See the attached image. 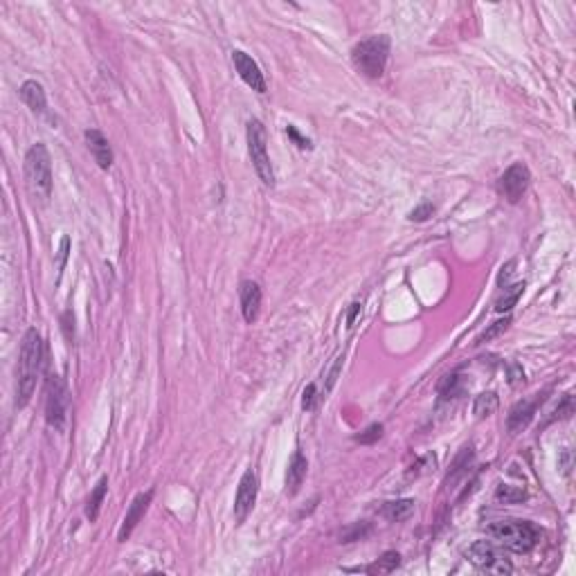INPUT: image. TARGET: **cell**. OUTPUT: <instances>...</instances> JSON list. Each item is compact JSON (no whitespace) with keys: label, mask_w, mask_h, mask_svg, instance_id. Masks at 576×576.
<instances>
[{"label":"cell","mask_w":576,"mask_h":576,"mask_svg":"<svg viewBox=\"0 0 576 576\" xmlns=\"http://www.w3.org/2000/svg\"><path fill=\"white\" fill-rule=\"evenodd\" d=\"M383 437V426L381 424H372L365 432H360V435L356 437L358 444H365V446H369V444H376Z\"/></svg>","instance_id":"d4e9b609"},{"label":"cell","mask_w":576,"mask_h":576,"mask_svg":"<svg viewBox=\"0 0 576 576\" xmlns=\"http://www.w3.org/2000/svg\"><path fill=\"white\" fill-rule=\"evenodd\" d=\"M239 300H241V313L248 325H252L259 318L261 311V288L257 282H241L239 286Z\"/></svg>","instance_id":"4fadbf2b"},{"label":"cell","mask_w":576,"mask_h":576,"mask_svg":"<svg viewBox=\"0 0 576 576\" xmlns=\"http://www.w3.org/2000/svg\"><path fill=\"white\" fill-rule=\"evenodd\" d=\"M466 558L478 568L480 572H486V574H497V576H504V574H511L513 572V565L504 556V551L495 545L491 540H478L473 542L466 551Z\"/></svg>","instance_id":"8992f818"},{"label":"cell","mask_w":576,"mask_h":576,"mask_svg":"<svg viewBox=\"0 0 576 576\" xmlns=\"http://www.w3.org/2000/svg\"><path fill=\"white\" fill-rule=\"evenodd\" d=\"M495 500H500L504 504H516V502H523L527 500V491L523 489V486H497V491H495Z\"/></svg>","instance_id":"7402d4cb"},{"label":"cell","mask_w":576,"mask_h":576,"mask_svg":"<svg viewBox=\"0 0 576 576\" xmlns=\"http://www.w3.org/2000/svg\"><path fill=\"white\" fill-rule=\"evenodd\" d=\"M542 401H545V392H542V394H534L531 398H523V401H518L511 410H509V419H506L509 432H511V435L523 432L531 424V419H534L536 410L542 405Z\"/></svg>","instance_id":"30bf717a"},{"label":"cell","mask_w":576,"mask_h":576,"mask_svg":"<svg viewBox=\"0 0 576 576\" xmlns=\"http://www.w3.org/2000/svg\"><path fill=\"white\" fill-rule=\"evenodd\" d=\"M20 99L30 106L32 113L37 115H46L48 113V99H46V91H43V86L34 79L25 81L20 86Z\"/></svg>","instance_id":"9a60e30c"},{"label":"cell","mask_w":576,"mask_h":576,"mask_svg":"<svg viewBox=\"0 0 576 576\" xmlns=\"http://www.w3.org/2000/svg\"><path fill=\"white\" fill-rule=\"evenodd\" d=\"M360 313V302L356 304H351V311H349V318H347V327H353V322H356V315Z\"/></svg>","instance_id":"1f68e13d"},{"label":"cell","mask_w":576,"mask_h":576,"mask_svg":"<svg viewBox=\"0 0 576 576\" xmlns=\"http://www.w3.org/2000/svg\"><path fill=\"white\" fill-rule=\"evenodd\" d=\"M106 491H108V478H102V480L97 482L95 491H93L91 497H88V504H86V518L91 520V523H95V520L99 518V511H102V502H104V497H106Z\"/></svg>","instance_id":"ac0fdd59"},{"label":"cell","mask_w":576,"mask_h":576,"mask_svg":"<svg viewBox=\"0 0 576 576\" xmlns=\"http://www.w3.org/2000/svg\"><path fill=\"white\" fill-rule=\"evenodd\" d=\"M257 493H259V480H257V473L252 469H248L243 473V478L239 482V489H237V497H235V518L239 523L248 518V513L254 509V502H257Z\"/></svg>","instance_id":"9c48e42d"},{"label":"cell","mask_w":576,"mask_h":576,"mask_svg":"<svg viewBox=\"0 0 576 576\" xmlns=\"http://www.w3.org/2000/svg\"><path fill=\"white\" fill-rule=\"evenodd\" d=\"M497 410V394L495 392H484L475 398V405H473V412L475 417H489Z\"/></svg>","instance_id":"44dd1931"},{"label":"cell","mask_w":576,"mask_h":576,"mask_svg":"<svg viewBox=\"0 0 576 576\" xmlns=\"http://www.w3.org/2000/svg\"><path fill=\"white\" fill-rule=\"evenodd\" d=\"M462 376L459 374H450L446 376L444 381L439 383V396L441 401H450V398H457L462 394Z\"/></svg>","instance_id":"ffe728a7"},{"label":"cell","mask_w":576,"mask_h":576,"mask_svg":"<svg viewBox=\"0 0 576 576\" xmlns=\"http://www.w3.org/2000/svg\"><path fill=\"white\" fill-rule=\"evenodd\" d=\"M509 325H511V318H509V315H506L504 320H497V322H493V325L478 338V342H475V345H484V342H489V340H493L495 336H500L502 331L509 329Z\"/></svg>","instance_id":"603a6c76"},{"label":"cell","mask_w":576,"mask_h":576,"mask_svg":"<svg viewBox=\"0 0 576 576\" xmlns=\"http://www.w3.org/2000/svg\"><path fill=\"white\" fill-rule=\"evenodd\" d=\"M23 169L30 196L39 203H48L52 196V160L46 144H32L25 153Z\"/></svg>","instance_id":"3957f363"},{"label":"cell","mask_w":576,"mask_h":576,"mask_svg":"<svg viewBox=\"0 0 576 576\" xmlns=\"http://www.w3.org/2000/svg\"><path fill=\"white\" fill-rule=\"evenodd\" d=\"M414 513V500H394V502H385L383 506V516L392 523H403L410 516Z\"/></svg>","instance_id":"e0dca14e"},{"label":"cell","mask_w":576,"mask_h":576,"mask_svg":"<svg viewBox=\"0 0 576 576\" xmlns=\"http://www.w3.org/2000/svg\"><path fill=\"white\" fill-rule=\"evenodd\" d=\"M342 356H338L336 358V362H334V367L329 369V374H327V392L331 390V387H334V383H336V379H338V374H340V369H342Z\"/></svg>","instance_id":"f1b7e54d"},{"label":"cell","mask_w":576,"mask_h":576,"mask_svg":"<svg viewBox=\"0 0 576 576\" xmlns=\"http://www.w3.org/2000/svg\"><path fill=\"white\" fill-rule=\"evenodd\" d=\"M398 565H401V554H396V551H385L383 556L376 561L374 565H369V568H365V572H369V574H390L394 572Z\"/></svg>","instance_id":"d6986e66"},{"label":"cell","mask_w":576,"mask_h":576,"mask_svg":"<svg viewBox=\"0 0 576 576\" xmlns=\"http://www.w3.org/2000/svg\"><path fill=\"white\" fill-rule=\"evenodd\" d=\"M306 471H308L306 457L302 455V450H295L291 464H288V473H286V489L291 495L300 491V486L306 478Z\"/></svg>","instance_id":"2e32d148"},{"label":"cell","mask_w":576,"mask_h":576,"mask_svg":"<svg viewBox=\"0 0 576 576\" xmlns=\"http://www.w3.org/2000/svg\"><path fill=\"white\" fill-rule=\"evenodd\" d=\"M387 57H390V39L385 34L365 39L356 43L351 50L353 68L367 77V79H381L387 65Z\"/></svg>","instance_id":"277c9868"},{"label":"cell","mask_w":576,"mask_h":576,"mask_svg":"<svg viewBox=\"0 0 576 576\" xmlns=\"http://www.w3.org/2000/svg\"><path fill=\"white\" fill-rule=\"evenodd\" d=\"M68 385L61 376H50L48 381V396H46V421L54 430L65 428V417H68Z\"/></svg>","instance_id":"52a82bcc"},{"label":"cell","mask_w":576,"mask_h":576,"mask_svg":"<svg viewBox=\"0 0 576 576\" xmlns=\"http://www.w3.org/2000/svg\"><path fill=\"white\" fill-rule=\"evenodd\" d=\"M286 133H288V136H291V138L295 140V144H297V147H300V149H311V142H308L306 138H302L300 133H297V129H295V126H288V129H286Z\"/></svg>","instance_id":"f546056e"},{"label":"cell","mask_w":576,"mask_h":576,"mask_svg":"<svg viewBox=\"0 0 576 576\" xmlns=\"http://www.w3.org/2000/svg\"><path fill=\"white\" fill-rule=\"evenodd\" d=\"M248 153L252 160V167L257 171V176L261 178L263 185L273 187L275 185V171H273V162L268 156V136H266V129L259 119H250L248 129Z\"/></svg>","instance_id":"5b68a950"},{"label":"cell","mask_w":576,"mask_h":576,"mask_svg":"<svg viewBox=\"0 0 576 576\" xmlns=\"http://www.w3.org/2000/svg\"><path fill=\"white\" fill-rule=\"evenodd\" d=\"M46 347L37 329H27L18 351V367H16V407H25L32 394L37 390V381L41 376Z\"/></svg>","instance_id":"6da1fadb"},{"label":"cell","mask_w":576,"mask_h":576,"mask_svg":"<svg viewBox=\"0 0 576 576\" xmlns=\"http://www.w3.org/2000/svg\"><path fill=\"white\" fill-rule=\"evenodd\" d=\"M232 61H235V68H237L239 77L243 79V84L250 86L254 93H266L263 72L259 68V63L254 61L250 54L241 52V50H235V52H232Z\"/></svg>","instance_id":"8fae6325"},{"label":"cell","mask_w":576,"mask_h":576,"mask_svg":"<svg viewBox=\"0 0 576 576\" xmlns=\"http://www.w3.org/2000/svg\"><path fill=\"white\" fill-rule=\"evenodd\" d=\"M315 385H308L306 390H304V398H302V405H304V410H313V405H315Z\"/></svg>","instance_id":"4dcf8cb0"},{"label":"cell","mask_w":576,"mask_h":576,"mask_svg":"<svg viewBox=\"0 0 576 576\" xmlns=\"http://www.w3.org/2000/svg\"><path fill=\"white\" fill-rule=\"evenodd\" d=\"M529 185H531L529 167L523 162H516L497 178V192H500V196H504L509 203H518L529 190Z\"/></svg>","instance_id":"ba28073f"},{"label":"cell","mask_w":576,"mask_h":576,"mask_svg":"<svg viewBox=\"0 0 576 576\" xmlns=\"http://www.w3.org/2000/svg\"><path fill=\"white\" fill-rule=\"evenodd\" d=\"M84 138L88 142V149H91L95 162L99 164V169H110V164H113V149H110L104 133L97 129H88L84 133Z\"/></svg>","instance_id":"5bb4252c"},{"label":"cell","mask_w":576,"mask_h":576,"mask_svg":"<svg viewBox=\"0 0 576 576\" xmlns=\"http://www.w3.org/2000/svg\"><path fill=\"white\" fill-rule=\"evenodd\" d=\"M484 531L497 542V545H502L511 551H518V554L531 551L540 540V529L534 523H529V520H516V518L495 520V523L486 525Z\"/></svg>","instance_id":"7a4b0ae2"},{"label":"cell","mask_w":576,"mask_h":576,"mask_svg":"<svg viewBox=\"0 0 576 576\" xmlns=\"http://www.w3.org/2000/svg\"><path fill=\"white\" fill-rule=\"evenodd\" d=\"M432 214H435V205L432 203H421L419 207H414L412 212H410V221H414V223H424V221H428Z\"/></svg>","instance_id":"83f0119b"},{"label":"cell","mask_w":576,"mask_h":576,"mask_svg":"<svg viewBox=\"0 0 576 576\" xmlns=\"http://www.w3.org/2000/svg\"><path fill=\"white\" fill-rule=\"evenodd\" d=\"M523 291H525V284H518V286H513V293H509V295H504L500 302H497V311L500 313H504V311H509V308L511 306H516V302L520 300V295H523Z\"/></svg>","instance_id":"484cf974"},{"label":"cell","mask_w":576,"mask_h":576,"mask_svg":"<svg viewBox=\"0 0 576 576\" xmlns=\"http://www.w3.org/2000/svg\"><path fill=\"white\" fill-rule=\"evenodd\" d=\"M369 525L367 523H358V525H353V527H349L345 534H342V542H353V540H360V538H365L369 534Z\"/></svg>","instance_id":"4316f807"},{"label":"cell","mask_w":576,"mask_h":576,"mask_svg":"<svg viewBox=\"0 0 576 576\" xmlns=\"http://www.w3.org/2000/svg\"><path fill=\"white\" fill-rule=\"evenodd\" d=\"M572 414H574V398H572V394H568L563 398V403L554 410V414L545 421V426L551 424V421H556V419H570Z\"/></svg>","instance_id":"cb8c5ba5"},{"label":"cell","mask_w":576,"mask_h":576,"mask_svg":"<svg viewBox=\"0 0 576 576\" xmlns=\"http://www.w3.org/2000/svg\"><path fill=\"white\" fill-rule=\"evenodd\" d=\"M151 500H153V491H147V493L136 495V500L131 502L129 511H126V516H124V523H122V527H119V534H117V540H119V542H126V540H129V536L133 534V529L138 527V523L144 518V513H147V509H149Z\"/></svg>","instance_id":"7c38bea8"}]
</instances>
